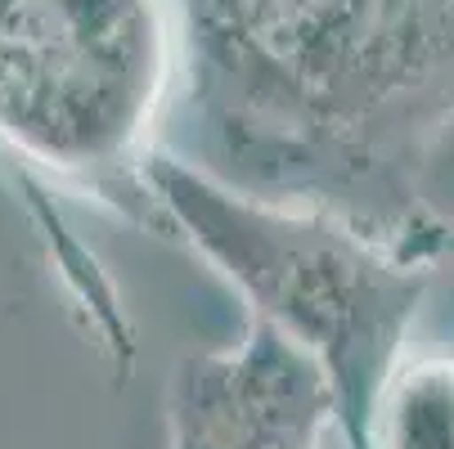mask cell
<instances>
[{
  "label": "cell",
  "mask_w": 454,
  "mask_h": 449,
  "mask_svg": "<svg viewBox=\"0 0 454 449\" xmlns=\"http://www.w3.org/2000/svg\"><path fill=\"white\" fill-rule=\"evenodd\" d=\"M189 162L414 266L450 247L419 175L454 126V0H167Z\"/></svg>",
  "instance_id": "cell-1"
},
{
  "label": "cell",
  "mask_w": 454,
  "mask_h": 449,
  "mask_svg": "<svg viewBox=\"0 0 454 449\" xmlns=\"http://www.w3.org/2000/svg\"><path fill=\"white\" fill-rule=\"evenodd\" d=\"M171 86L167 0H0V158L153 234L145 166Z\"/></svg>",
  "instance_id": "cell-2"
},
{
  "label": "cell",
  "mask_w": 454,
  "mask_h": 449,
  "mask_svg": "<svg viewBox=\"0 0 454 449\" xmlns=\"http://www.w3.org/2000/svg\"><path fill=\"white\" fill-rule=\"evenodd\" d=\"M145 180L167 229L189 234L247 297L256 319H270L329 368L347 445L373 449L387 360L414 314L427 270L410 275L414 266L396 256L382 261L378 243L329 216L234 194L162 144Z\"/></svg>",
  "instance_id": "cell-3"
},
{
  "label": "cell",
  "mask_w": 454,
  "mask_h": 449,
  "mask_svg": "<svg viewBox=\"0 0 454 449\" xmlns=\"http://www.w3.org/2000/svg\"><path fill=\"white\" fill-rule=\"evenodd\" d=\"M333 418L329 368L256 314L239 351L184 360L171 387V449H319Z\"/></svg>",
  "instance_id": "cell-4"
}]
</instances>
